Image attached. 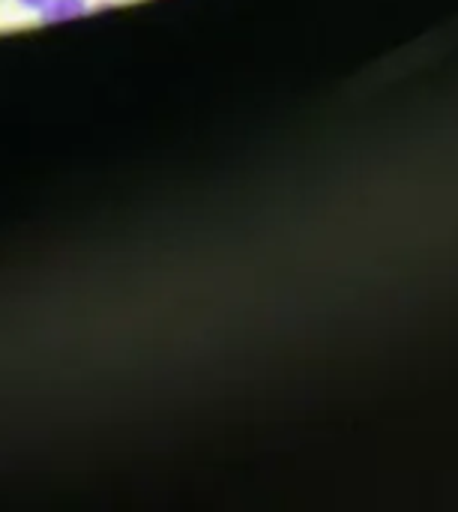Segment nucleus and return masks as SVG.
<instances>
[{
    "label": "nucleus",
    "instance_id": "nucleus-1",
    "mask_svg": "<svg viewBox=\"0 0 458 512\" xmlns=\"http://www.w3.org/2000/svg\"><path fill=\"white\" fill-rule=\"evenodd\" d=\"M84 12H87V0H48V3L39 9V15H42L45 24L72 21V18H78V15H84Z\"/></svg>",
    "mask_w": 458,
    "mask_h": 512
},
{
    "label": "nucleus",
    "instance_id": "nucleus-2",
    "mask_svg": "<svg viewBox=\"0 0 458 512\" xmlns=\"http://www.w3.org/2000/svg\"><path fill=\"white\" fill-rule=\"evenodd\" d=\"M18 3H21L24 9H42V6H45L48 0H18Z\"/></svg>",
    "mask_w": 458,
    "mask_h": 512
}]
</instances>
